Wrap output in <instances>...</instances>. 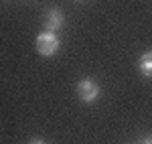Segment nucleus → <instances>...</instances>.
I'll return each instance as SVG.
<instances>
[{
  "instance_id": "4",
  "label": "nucleus",
  "mask_w": 152,
  "mask_h": 144,
  "mask_svg": "<svg viewBox=\"0 0 152 144\" xmlns=\"http://www.w3.org/2000/svg\"><path fill=\"white\" fill-rule=\"evenodd\" d=\"M138 69L144 77H152V51H146L138 59Z\"/></svg>"
},
{
  "instance_id": "2",
  "label": "nucleus",
  "mask_w": 152,
  "mask_h": 144,
  "mask_svg": "<svg viewBox=\"0 0 152 144\" xmlns=\"http://www.w3.org/2000/svg\"><path fill=\"white\" fill-rule=\"evenodd\" d=\"M77 96L81 97V102L91 104L99 97V85L95 83L94 79H81L77 83Z\"/></svg>"
},
{
  "instance_id": "1",
  "label": "nucleus",
  "mask_w": 152,
  "mask_h": 144,
  "mask_svg": "<svg viewBox=\"0 0 152 144\" xmlns=\"http://www.w3.org/2000/svg\"><path fill=\"white\" fill-rule=\"evenodd\" d=\"M59 37L55 33H51V31H45V33H41V35L37 37V51L43 55V57H51V55H55L59 49Z\"/></svg>"
},
{
  "instance_id": "6",
  "label": "nucleus",
  "mask_w": 152,
  "mask_h": 144,
  "mask_svg": "<svg viewBox=\"0 0 152 144\" xmlns=\"http://www.w3.org/2000/svg\"><path fill=\"white\" fill-rule=\"evenodd\" d=\"M31 144H45V142H43V140H39V138H35V140H33Z\"/></svg>"
},
{
  "instance_id": "3",
  "label": "nucleus",
  "mask_w": 152,
  "mask_h": 144,
  "mask_svg": "<svg viewBox=\"0 0 152 144\" xmlns=\"http://www.w3.org/2000/svg\"><path fill=\"white\" fill-rule=\"evenodd\" d=\"M63 23H65V16H63V12L57 10V8H51V10L47 12V16H45V29L51 31V33L61 31Z\"/></svg>"
},
{
  "instance_id": "5",
  "label": "nucleus",
  "mask_w": 152,
  "mask_h": 144,
  "mask_svg": "<svg viewBox=\"0 0 152 144\" xmlns=\"http://www.w3.org/2000/svg\"><path fill=\"white\" fill-rule=\"evenodd\" d=\"M142 144H152V134H148V136L142 140Z\"/></svg>"
}]
</instances>
